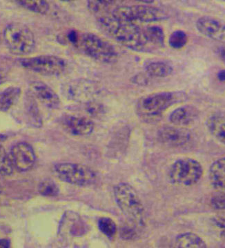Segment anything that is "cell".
<instances>
[{
    "instance_id": "e0dca14e",
    "label": "cell",
    "mask_w": 225,
    "mask_h": 248,
    "mask_svg": "<svg viewBox=\"0 0 225 248\" xmlns=\"http://www.w3.org/2000/svg\"><path fill=\"white\" fill-rule=\"evenodd\" d=\"M209 179L215 190L225 192V156L212 163L209 172Z\"/></svg>"
},
{
    "instance_id": "9c48e42d",
    "label": "cell",
    "mask_w": 225,
    "mask_h": 248,
    "mask_svg": "<svg viewBox=\"0 0 225 248\" xmlns=\"http://www.w3.org/2000/svg\"><path fill=\"white\" fill-rule=\"evenodd\" d=\"M54 172L60 180L81 187L91 185L96 178L94 170L84 165L75 163H61L55 165Z\"/></svg>"
},
{
    "instance_id": "f1b7e54d",
    "label": "cell",
    "mask_w": 225,
    "mask_h": 248,
    "mask_svg": "<svg viewBox=\"0 0 225 248\" xmlns=\"http://www.w3.org/2000/svg\"><path fill=\"white\" fill-rule=\"evenodd\" d=\"M85 110L88 115L94 118L102 117L105 113L104 105L94 100H89L86 102Z\"/></svg>"
},
{
    "instance_id": "ba28073f",
    "label": "cell",
    "mask_w": 225,
    "mask_h": 248,
    "mask_svg": "<svg viewBox=\"0 0 225 248\" xmlns=\"http://www.w3.org/2000/svg\"><path fill=\"white\" fill-rule=\"evenodd\" d=\"M23 68L44 76H62L67 69L64 59L53 55H42L20 60Z\"/></svg>"
},
{
    "instance_id": "5bb4252c",
    "label": "cell",
    "mask_w": 225,
    "mask_h": 248,
    "mask_svg": "<svg viewBox=\"0 0 225 248\" xmlns=\"http://www.w3.org/2000/svg\"><path fill=\"white\" fill-rule=\"evenodd\" d=\"M32 94L45 107L55 110L61 105V101L54 90L42 81H32L30 85Z\"/></svg>"
},
{
    "instance_id": "cb8c5ba5",
    "label": "cell",
    "mask_w": 225,
    "mask_h": 248,
    "mask_svg": "<svg viewBox=\"0 0 225 248\" xmlns=\"http://www.w3.org/2000/svg\"><path fill=\"white\" fill-rule=\"evenodd\" d=\"M135 1L143 4H151L154 0H87L88 4L93 11L100 13L107 9L111 5L124 1Z\"/></svg>"
},
{
    "instance_id": "8fae6325",
    "label": "cell",
    "mask_w": 225,
    "mask_h": 248,
    "mask_svg": "<svg viewBox=\"0 0 225 248\" xmlns=\"http://www.w3.org/2000/svg\"><path fill=\"white\" fill-rule=\"evenodd\" d=\"M196 28L202 35L225 45V21L204 16L197 21Z\"/></svg>"
},
{
    "instance_id": "603a6c76",
    "label": "cell",
    "mask_w": 225,
    "mask_h": 248,
    "mask_svg": "<svg viewBox=\"0 0 225 248\" xmlns=\"http://www.w3.org/2000/svg\"><path fill=\"white\" fill-rule=\"evenodd\" d=\"M18 5L34 14L46 15L49 11L50 6L47 0H12Z\"/></svg>"
},
{
    "instance_id": "30bf717a",
    "label": "cell",
    "mask_w": 225,
    "mask_h": 248,
    "mask_svg": "<svg viewBox=\"0 0 225 248\" xmlns=\"http://www.w3.org/2000/svg\"><path fill=\"white\" fill-rule=\"evenodd\" d=\"M11 159L14 168L20 172H27L33 167L36 155L33 148L27 142H19L11 150Z\"/></svg>"
},
{
    "instance_id": "d6a6232c",
    "label": "cell",
    "mask_w": 225,
    "mask_h": 248,
    "mask_svg": "<svg viewBox=\"0 0 225 248\" xmlns=\"http://www.w3.org/2000/svg\"><path fill=\"white\" fill-rule=\"evenodd\" d=\"M7 80V76L4 71L0 68V85L4 84Z\"/></svg>"
},
{
    "instance_id": "52a82bcc",
    "label": "cell",
    "mask_w": 225,
    "mask_h": 248,
    "mask_svg": "<svg viewBox=\"0 0 225 248\" xmlns=\"http://www.w3.org/2000/svg\"><path fill=\"white\" fill-rule=\"evenodd\" d=\"M203 173V166L198 160L185 157L177 159L171 165L168 177L174 185L189 187L198 184Z\"/></svg>"
},
{
    "instance_id": "2e32d148",
    "label": "cell",
    "mask_w": 225,
    "mask_h": 248,
    "mask_svg": "<svg viewBox=\"0 0 225 248\" xmlns=\"http://www.w3.org/2000/svg\"><path fill=\"white\" fill-rule=\"evenodd\" d=\"M199 112L196 107L185 105L177 108L169 115V122L176 126L186 127L193 124L198 119Z\"/></svg>"
},
{
    "instance_id": "d590c367",
    "label": "cell",
    "mask_w": 225,
    "mask_h": 248,
    "mask_svg": "<svg viewBox=\"0 0 225 248\" xmlns=\"http://www.w3.org/2000/svg\"><path fill=\"white\" fill-rule=\"evenodd\" d=\"M219 55L220 58H221L222 60H223V61L225 63V47H223V48L220 49Z\"/></svg>"
},
{
    "instance_id": "d4e9b609",
    "label": "cell",
    "mask_w": 225,
    "mask_h": 248,
    "mask_svg": "<svg viewBox=\"0 0 225 248\" xmlns=\"http://www.w3.org/2000/svg\"><path fill=\"white\" fill-rule=\"evenodd\" d=\"M14 166L11 156L8 155L4 147L0 145V174L10 176L14 172Z\"/></svg>"
},
{
    "instance_id": "ac0fdd59",
    "label": "cell",
    "mask_w": 225,
    "mask_h": 248,
    "mask_svg": "<svg viewBox=\"0 0 225 248\" xmlns=\"http://www.w3.org/2000/svg\"><path fill=\"white\" fill-rule=\"evenodd\" d=\"M207 128L213 138L225 145V111L213 114L207 120Z\"/></svg>"
},
{
    "instance_id": "5b68a950",
    "label": "cell",
    "mask_w": 225,
    "mask_h": 248,
    "mask_svg": "<svg viewBox=\"0 0 225 248\" xmlns=\"http://www.w3.org/2000/svg\"><path fill=\"white\" fill-rule=\"evenodd\" d=\"M150 4L122 5L112 10L111 16L117 20L135 24L159 22L167 18L164 11Z\"/></svg>"
},
{
    "instance_id": "83f0119b",
    "label": "cell",
    "mask_w": 225,
    "mask_h": 248,
    "mask_svg": "<svg viewBox=\"0 0 225 248\" xmlns=\"http://www.w3.org/2000/svg\"><path fill=\"white\" fill-rule=\"evenodd\" d=\"M39 192L45 197H55L59 194V187L58 185L53 181L50 179L43 181L41 182L38 187Z\"/></svg>"
},
{
    "instance_id": "8d00e7d4",
    "label": "cell",
    "mask_w": 225,
    "mask_h": 248,
    "mask_svg": "<svg viewBox=\"0 0 225 248\" xmlns=\"http://www.w3.org/2000/svg\"><path fill=\"white\" fill-rule=\"evenodd\" d=\"M60 1H63V2H73V1H76V0H60Z\"/></svg>"
},
{
    "instance_id": "3957f363",
    "label": "cell",
    "mask_w": 225,
    "mask_h": 248,
    "mask_svg": "<svg viewBox=\"0 0 225 248\" xmlns=\"http://www.w3.org/2000/svg\"><path fill=\"white\" fill-rule=\"evenodd\" d=\"M113 195L117 206L129 220L135 224H144V206L136 191L130 184H117L113 188Z\"/></svg>"
},
{
    "instance_id": "7c38bea8",
    "label": "cell",
    "mask_w": 225,
    "mask_h": 248,
    "mask_svg": "<svg viewBox=\"0 0 225 248\" xmlns=\"http://www.w3.org/2000/svg\"><path fill=\"white\" fill-rule=\"evenodd\" d=\"M99 92L98 86L88 80H78L70 82L65 88V94L73 101H84L94 97Z\"/></svg>"
},
{
    "instance_id": "f546056e",
    "label": "cell",
    "mask_w": 225,
    "mask_h": 248,
    "mask_svg": "<svg viewBox=\"0 0 225 248\" xmlns=\"http://www.w3.org/2000/svg\"><path fill=\"white\" fill-rule=\"evenodd\" d=\"M210 204L214 210H225V192L218 191L212 196Z\"/></svg>"
},
{
    "instance_id": "44dd1931",
    "label": "cell",
    "mask_w": 225,
    "mask_h": 248,
    "mask_svg": "<svg viewBox=\"0 0 225 248\" xmlns=\"http://www.w3.org/2000/svg\"><path fill=\"white\" fill-rule=\"evenodd\" d=\"M173 67L164 61H153L146 63L145 71L151 78H164L172 74Z\"/></svg>"
},
{
    "instance_id": "d6986e66",
    "label": "cell",
    "mask_w": 225,
    "mask_h": 248,
    "mask_svg": "<svg viewBox=\"0 0 225 248\" xmlns=\"http://www.w3.org/2000/svg\"><path fill=\"white\" fill-rule=\"evenodd\" d=\"M176 247L185 248H206V241L195 233L184 232L177 235L175 241Z\"/></svg>"
},
{
    "instance_id": "4fadbf2b",
    "label": "cell",
    "mask_w": 225,
    "mask_h": 248,
    "mask_svg": "<svg viewBox=\"0 0 225 248\" xmlns=\"http://www.w3.org/2000/svg\"><path fill=\"white\" fill-rule=\"evenodd\" d=\"M158 138L162 143L171 147L185 146L192 138L190 131L183 127H163L158 131Z\"/></svg>"
},
{
    "instance_id": "7a4b0ae2",
    "label": "cell",
    "mask_w": 225,
    "mask_h": 248,
    "mask_svg": "<svg viewBox=\"0 0 225 248\" xmlns=\"http://www.w3.org/2000/svg\"><path fill=\"white\" fill-rule=\"evenodd\" d=\"M64 45L71 47L95 61L107 64L117 62L118 53L110 42L93 32L68 31L60 37Z\"/></svg>"
},
{
    "instance_id": "6da1fadb",
    "label": "cell",
    "mask_w": 225,
    "mask_h": 248,
    "mask_svg": "<svg viewBox=\"0 0 225 248\" xmlns=\"http://www.w3.org/2000/svg\"><path fill=\"white\" fill-rule=\"evenodd\" d=\"M98 22L106 33L134 51L147 53L164 46L165 34L158 26L142 27L135 23L117 20L111 15L99 17Z\"/></svg>"
},
{
    "instance_id": "e575fe53",
    "label": "cell",
    "mask_w": 225,
    "mask_h": 248,
    "mask_svg": "<svg viewBox=\"0 0 225 248\" xmlns=\"http://www.w3.org/2000/svg\"><path fill=\"white\" fill-rule=\"evenodd\" d=\"M218 78L220 81H225V70H222L218 73Z\"/></svg>"
},
{
    "instance_id": "7402d4cb",
    "label": "cell",
    "mask_w": 225,
    "mask_h": 248,
    "mask_svg": "<svg viewBox=\"0 0 225 248\" xmlns=\"http://www.w3.org/2000/svg\"><path fill=\"white\" fill-rule=\"evenodd\" d=\"M20 88L11 86L0 93V111L6 112L18 102L21 96Z\"/></svg>"
},
{
    "instance_id": "ffe728a7",
    "label": "cell",
    "mask_w": 225,
    "mask_h": 248,
    "mask_svg": "<svg viewBox=\"0 0 225 248\" xmlns=\"http://www.w3.org/2000/svg\"><path fill=\"white\" fill-rule=\"evenodd\" d=\"M24 107L27 120L31 125L35 128H41L42 126V115L35 97L32 94L27 96Z\"/></svg>"
},
{
    "instance_id": "9a60e30c",
    "label": "cell",
    "mask_w": 225,
    "mask_h": 248,
    "mask_svg": "<svg viewBox=\"0 0 225 248\" xmlns=\"http://www.w3.org/2000/svg\"><path fill=\"white\" fill-rule=\"evenodd\" d=\"M62 124L64 130L73 136H88L94 130L92 121L83 116H66L63 119Z\"/></svg>"
},
{
    "instance_id": "8992f818",
    "label": "cell",
    "mask_w": 225,
    "mask_h": 248,
    "mask_svg": "<svg viewBox=\"0 0 225 248\" xmlns=\"http://www.w3.org/2000/svg\"><path fill=\"white\" fill-rule=\"evenodd\" d=\"M4 39L6 46L14 55H29L35 49V36L29 27L20 23L9 24L5 29Z\"/></svg>"
},
{
    "instance_id": "4316f807",
    "label": "cell",
    "mask_w": 225,
    "mask_h": 248,
    "mask_svg": "<svg viewBox=\"0 0 225 248\" xmlns=\"http://www.w3.org/2000/svg\"><path fill=\"white\" fill-rule=\"evenodd\" d=\"M188 43V36L183 31L177 30L171 34L169 38V45L176 50L183 48Z\"/></svg>"
},
{
    "instance_id": "836d02e7",
    "label": "cell",
    "mask_w": 225,
    "mask_h": 248,
    "mask_svg": "<svg viewBox=\"0 0 225 248\" xmlns=\"http://www.w3.org/2000/svg\"><path fill=\"white\" fill-rule=\"evenodd\" d=\"M11 246L9 240L6 239H0V248H9Z\"/></svg>"
},
{
    "instance_id": "1f68e13d",
    "label": "cell",
    "mask_w": 225,
    "mask_h": 248,
    "mask_svg": "<svg viewBox=\"0 0 225 248\" xmlns=\"http://www.w3.org/2000/svg\"><path fill=\"white\" fill-rule=\"evenodd\" d=\"M122 236L125 239H133L135 236V232L131 228H127L121 232Z\"/></svg>"
},
{
    "instance_id": "277c9868",
    "label": "cell",
    "mask_w": 225,
    "mask_h": 248,
    "mask_svg": "<svg viewBox=\"0 0 225 248\" xmlns=\"http://www.w3.org/2000/svg\"><path fill=\"white\" fill-rule=\"evenodd\" d=\"M182 98V94L178 93H153L138 101L137 111L145 120H157L167 109L180 102Z\"/></svg>"
},
{
    "instance_id": "484cf974",
    "label": "cell",
    "mask_w": 225,
    "mask_h": 248,
    "mask_svg": "<svg viewBox=\"0 0 225 248\" xmlns=\"http://www.w3.org/2000/svg\"><path fill=\"white\" fill-rule=\"evenodd\" d=\"M98 228L102 234L109 239H112L117 233V226L115 221L109 217H102L99 218Z\"/></svg>"
},
{
    "instance_id": "4dcf8cb0",
    "label": "cell",
    "mask_w": 225,
    "mask_h": 248,
    "mask_svg": "<svg viewBox=\"0 0 225 248\" xmlns=\"http://www.w3.org/2000/svg\"><path fill=\"white\" fill-rule=\"evenodd\" d=\"M213 222L215 226L222 230L221 234L225 233V217L217 216L213 217Z\"/></svg>"
}]
</instances>
